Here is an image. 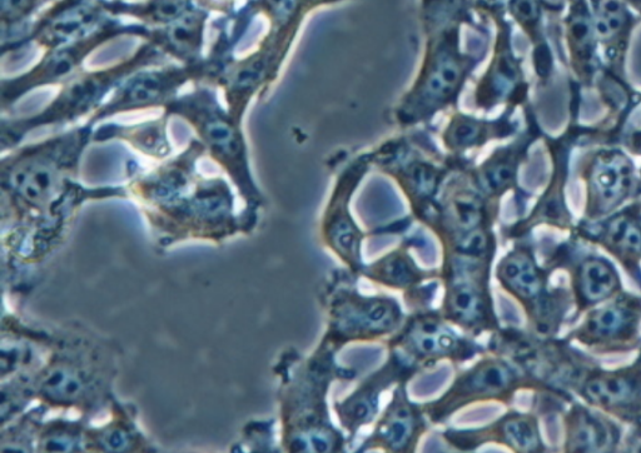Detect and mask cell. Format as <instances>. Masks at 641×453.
<instances>
[{
  "label": "cell",
  "mask_w": 641,
  "mask_h": 453,
  "mask_svg": "<svg viewBox=\"0 0 641 453\" xmlns=\"http://www.w3.org/2000/svg\"><path fill=\"white\" fill-rule=\"evenodd\" d=\"M88 127L29 144L3 159V213L28 227L33 224L39 233L61 227L82 199L72 178L91 137Z\"/></svg>",
  "instance_id": "6da1fadb"
},
{
  "label": "cell",
  "mask_w": 641,
  "mask_h": 453,
  "mask_svg": "<svg viewBox=\"0 0 641 453\" xmlns=\"http://www.w3.org/2000/svg\"><path fill=\"white\" fill-rule=\"evenodd\" d=\"M202 153H206L203 144L192 141L181 156L134 182V192L159 231L178 238L216 240L236 231L227 183L220 178L203 179L195 171Z\"/></svg>",
  "instance_id": "7a4b0ae2"
},
{
  "label": "cell",
  "mask_w": 641,
  "mask_h": 453,
  "mask_svg": "<svg viewBox=\"0 0 641 453\" xmlns=\"http://www.w3.org/2000/svg\"><path fill=\"white\" fill-rule=\"evenodd\" d=\"M464 0H451L445 16V0H425L427 51L424 67L415 87L407 94L399 109L401 124H414L455 102L464 86L470 63L460 52L459 16L451 18Z\"/></svg>",
  "instance_id": "3957f363"
},
{
  "label": "cell",
  "mask_w": 641,
  "mask_h": 453,
  "mask_svg": "<svg viewBox=\"0 0 641 453\" xmlns=\"http://www.w3.org/2000/svg\"><path fill=\"white\" fill-rule=\"evenodd\" d=\"M162 52L153 44H144L132 57L112 67L93 72H79L63 83L58 96L42 112L32 117L3 121V151L21 141L29 131L44 126L74 122L101 104L102 99L123 78L149 66H156Z\"/></svg>",
  "instance_id": "277c9868"
},
{
  "label": "cell",
  "mask_w": 641,
  "mask_h": 453,
  "mask_svg": "<svg viewBox=\"0 0 641 453\" xmlns=\"http://www.w3.org/2000/svg\"><path fill=\"white\" fill-rule=\"evenodd\" d=\"M166 109V116L185 119L195 129L206 152L230 174L247 202H258V192L248 168L247 147L238 123L230 113L222 111L208 89H196L176 98Z\"/></svg>",
  "instance_id": "5b68a950"
},
{
  "label": "cell",
  "mask_w": 641,
  "mask_h": 453,
  "mask_svg": "<svg viewBox=\"0 0 641 453\" xmlns=\"http://www.w3.org/2000/svg\"><path fill=\"white\" fill-rule=\"evenodd\" d=\"M131 74L128 81L118 84V89L106 104L94 111L89 124L114 116L117 113L142 111L154 107H167L177 98L178 89L191 79L207 76V64H183L162 69H151Z\"/></svg>",
  "instance_id": "8992f818"
},
{
  "label": "cell",
  "mask_w": 641,
  "mask_h": 453,
  "mask_svg": "<svg viewBox=\"0 0 641 453\" xmlns=\"http://www.w3.org/2000/svg\"><path fill=\"white\" fill-rule=\"evenodd\" d=\"M119 33L121 31L114 27H103L81 41L51 49L31 71L11 81L3 82V108L12 106L33 89L48 86V84L66 83L76 76L78 69L94 49L118 36Z\"/></svg>",
  "instance_id": "52a82bcc"
},
{
  "label": "cell",
  "mask_w": 641,
  "mask_h": 453,
  "mask_svg": "<svg viewBox=\"0 0 641 453\" xmlns=\"http://www.w3.org/2000/svg\"><path fill=\"white\" fill-rule=\"evenodd\" d=\"M99 9L88 0H66L44 17L33 34L39 46L56 49L91 36L97 26Z\"/></svg>",
  "instance_id": "ba28073f"
},
{
  "label": "cell",
  "mask_w": 641,
  "mask_h": 453,
  "mask_svg": "<svg viewBox=\"0 0 641 453\" xmlns=\"http://www.w3.org/2000/svg\"><path fill=\"white\" fill-rule=\"evenodd\" d=\"M39 380L42 397L54 405H76L86 401L88 393L96 391V378L91 367L68 356L58 357Z\"/></svg>",
  "instance_id": "9c48e42d"
},
{
  "label": "cell",
  "mask_w": 641,
  "mask_h": 453,
  "mask_svg": "<svg viewBox=\"0 0 641 453\" xmlns=\"http://www.w3.org/2000/svg\"><path fill=\"white\" fill-rule=\"evenodd\" d=\"M205 17L200 13L187 12L177 21L167 24L165 31L152 38L153 46L163 54H170L183 64L198 63L201 52Z\"/></svg>",
  "instance_id": "30bf717a"
},
{
  "label": "cell",
  "mask_w": 641,
  "mask_h": 453,
  "mask_svg": "<svg viewBox=\"0 0 641 453\" xmlns=\"http://www.w3.org/2000/svg\"><path fill=\"white\" fill-rule=\"evenodd\" d=\"M631 169L624 157L613 156L601 159L593 173V184L600 202L613 206L628 192L631 183Z\"/></svg>",
  "instance_id": "8fae6325"
},
{
  "label": "cell",
  "mask_w": 641,
  "mask_h": 453,
  "mask_svg": "<svg viewBox=\"0 0 641 453\" xmlns=\"http://www.w3.org/2000/svg\"><path fill=\"white\" fill-rule=\"evenodd\" d=\"M166 126L167 121L163 118L157 122L141 124V126L122 127L118 131L111 129L109 132L97 133L96 139L104 141V139L121 138L148 156L165 158L171 152Z\"/></svg>",
  "instance_id": "7c38bea8"
},
{
  "label": "cell",
  "mask_w": 641,
  "mask_h": 453,
  "mask_svg": "<svg viewBox=\"0 0 641 453\" xmlns=\"http://www.w3.org/2000/svg\"><path fill=\"white\" fill-rule=\"evenodd\" d=\"M585 392L596 405L621 407L635 400L638 382L626 375L599 376L588 383Z\"/></svg>",
  "instance_id": "4fadbf2b"
},
{
  "label": "cell",
  "mask_w": 641,
  "mask_h": 453,
  "mask_svg": "<svg viewBox=\"0 0 641 453\" xmlns=\"http://www.w3.org/2000/svg\"><path fill=\"white\" fill-rule=\"evenodd\" d=\"M633 323V310L618 303L594 313L585 325L584 335L593 341L613 340L629 332Z\"/></svg>",
  "instance_id": "5bb4252c"
},
{
  "label": "cell",
  "mask_w": 641,
  "mask_h": 453,
  "mask_svg": "<svg viewBox=\"0 0 641 453\" xmlns=\"http://www.w3.org/2000/svg\"><path fill=\"white\" fill-rule=\"evenodd\" d=\"M618 287L616 277L608 263L594 260L586 262L580 273V290L585 300L598 302L611 295Z\"/></svg>",
  "instance_id": "9a60e30c"
},
{
  "label": "cell",
  "mask_w": 641,
  "mask_h": 453,
  "mask_svg": "<svg viewBox=\"0 0 641 453\" xmlns=\"http://www.w3.org/2000/svg\"><path fill=\"white\" fill-rule=\"evenodd\" d=\"M610 442V432L603 423L588 413L580 412L571 423V450L596 452L604 450Z\"/></svg>",
  "instance_id": "2e32d148"
},
{
  "label": "cell",
  "mask_w": 641,
  "mask_h": 453,
  "mask_svg": "<svg viewBox=\"0 0 641 453\" xmlns=\"http://www.w3.org/2000/svg\"><path fill=\"white\" fill-rule=\"evenodd\" d=\"M488 141V126L479 119L457 114L445 131V146L464 151Z\"/></svg>",
  "instance_id": "e0dca14e"
},
{
  "label": "cell",
  "mask_w": 641,
  "mask_h": 453,
  "mask_svg": "<svg viewBox=\"0 0 641 453\" xmlns=\"http://www.w3.org/2000/svg\"><path fill=\"white\" fill-rule=\"evenodd\" d=\"M506 278L521 296L533 297L541 288L539 273L533 263L524 257H516L506 266Z\"/></svg>",
  "instance_id": "ac0fdd59"
},
{
  "label": "cell",
  "mask_w": 641,
  "mask_h": 453,
  "mask_svg": "<svg viewBox=\"0 0 641 453\" xmlns=\"http://www.w3.org/2000/svg\"><path fill=\"white\" fill-rule=\"evenodd\" d=\"M628 17L618 0H601L594 31L600 38H611L624 28Z\"/></svg>",
  "instance_id": "d6986e66"
},
{
  "label": "cell",
  "mask_w": 641,
  "mask_h": 453,
  "mask_svg": "<svg viewBox=\"0 0 641 453\" xmlns=\"http://www.w3.org/2000/svg\"><path fill=\"white\" fill-rule=\"evenodd\" d=\"M609 241L616 250L638 253L641 250V231L630 219L618 218L610 224Z\"/></svg>",
  "instance_id": "ffe728a7"
},
{
  "label": "cell",
  "mask_w": 641,
  "mask_h": 453,
  "mask_svg": "<svg viewBox=\"0 0 641 453\" xmlns=\"http://www.w3.org/2000/svg\"><path fill=\"white\" fill-rule=\"evenodd\" d=\"M190 0H151L143 17L158 24H170L181 18L188 11Z\"/></svg>",
  "instance_id": "44dd1931"
},
{
  "label": "cell",
  "mask_w": 641,
  "mask_h": 453,
  "mask_svg": "<svg viewBox=\"0 0 641 453\" xmlns=\"http://www.w3.org/2000/svg\"><path fill=\"white\" fill-rule=\"evenodd\" d=\"M38 0H2V18L4 27L17 23L31 14Z\"/></svg>",
  "instance_id": "7402d4cb"
},
{
  "label": "cell",
  "mask_w": 641,
  "mask_h": 453,
  "mask_svg": "<svg viewBox=\"0 0 641 453\" xmlns=\"http://www.w3.org/2000/svg\"><path fill=\"white\" fill-rule=\"evenodd\" d=\"M509 433L511 441L524 450H533L538 446V436L531 423L528 421H514L510 423Z\"/></svg>",
  "instance_id": "603a6c76"
},
{
  "label": "cell",
  "mask_w": 641,
  "mask_h": 453,
  "mask_svg": "<svg viewBox=\"0 0 641 453\" xmlns=\"http://www.w3.org/2000/svg\"><path fill=\"white\" fill-rule=\"evenodd\" d=\"M594 31V24L584 12L575 13L570 21V34L576 43L585 44L589 42Z\"/></svg>",
  "instance_id": "cb8c5ba5"
},
{
  "label": "cell",
  "mask_w": 641,
  "mask_h": 453,
  "mask_svg": "<svg viewBox=\"0 0 641 453\" xmlns=\"http://www.w3.org/2000/svg\"><path fill=\"white\" fill-rule=\"evenodd\" d=\"M508 3L511 13L520 23H534L539 18V6L535 0H509Z\"/></svg>",
  "instance_id": "d4e9b609"
},
{
  "label": "cell",
  "mask_w": 641,
  "mask_h": 453,
  "mask_svg": "<svg viewBox=\"0 0 641 453\" xmlns=\"http://www.w3.org/2000/svg\"><path fill=\"white\" fill-rule=\"evenodd\" d=\"M336 2H339V0H301L302 7L303 9H305L306 12L312 11V9H315L320 6H326V4H331Z\"/></svg>",
  "instance_id": "484cf974"
},
{
  "label": "cell",
  "mask_w": 641,
  "mask_h": 453,
  "mask_svg": "<svg viewBox=\"0 0 641 453\" xmlns=\"http://www.w3.org/2000/svg\"><path fill=\"white\" fill-rule=\"evenodd\" d=\"M210 6H216V7H225L226 4L231 3L232 0H206Z\"/></svg>",
  "instance_id": "4316f807"
}]
</instances>
